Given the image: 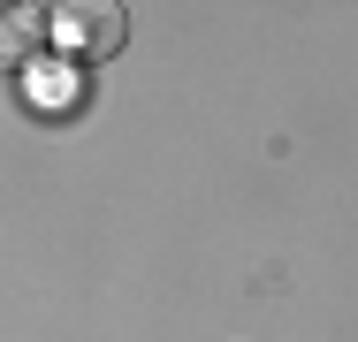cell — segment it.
<instances>
[{
    "mask_svg": "<svg viewBox=\"0 0 358 342\" xmlns=\"http://www.w3.org/2000/svg\"><path fill=\"white\" fill-rule=\"evenodd\" d=\"M62 31L84 38L92 54H115V46H122V8H69V15H62Z\"/></svg>",
    "mask_w": 358,
    "mask_h": 342,
    "instance_id": "6da1fadb",
    "label": "cell"
}]
</instances>
